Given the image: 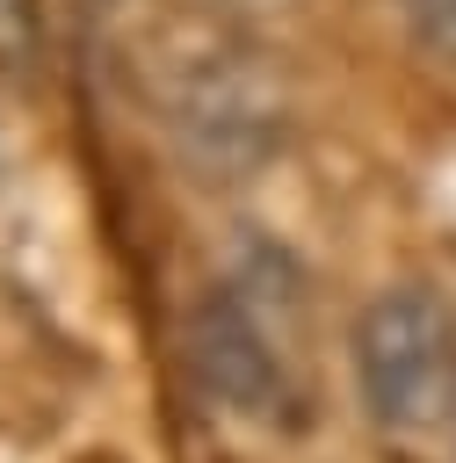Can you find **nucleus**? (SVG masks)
Segmentation results:
<instances>
[{"mask_svg":"<svg viewBox=\"0 0 456 463\" xmlns=\"http://www.w3.org/2000/svg\"><path fill=\"white\" fill-rule=\"evenodd\" d=\"M290 116H297L290 80L253 43H210L166 80L174 159L210 188H239V181L268 174L290 145Z\"/></svg>","mask_w":456,"mask_h":463,"instance_id":"nucleus-1","label":"nucleus"},{"mask_svg":"<svg viewBox=\"0 0 456 463\" xmlns=\"http://www.w3.org/2000/svg\"><path fill=\"white\" fill-rule=\"evenodd\" d=\"M355 405L376 434H434L456 412V318L427 282L376 289L347 326Z\"/></svg>","mask_w":456,"mask_h":463,"instance_id":"nucleus-2","label":"nucleus"},{"mask_svg":"<svg viewBox=\"0 0 456 463\" xmlns=\"http://www.w3.org/2000/svg\"><path fill=\"white\" fill-rule=\"evenodd\" d=\"M398 22L434 65H456V0H398Z\"/></svg>","mask_w":456,"mask_h":463,"instance_id":"nucleus-4","label":"nucleus"},{"mask_svg":"<svg viewBox=\"0 0 456 463\" xmlns=\"http://www.w3.org/2000/svg\"><path fill=\"white\" fill-rule=\"evenodd\" d=\"M275 268H282V253H261L232 282H210L188 304V326H181V347H188V369H195L203 398L239 412V420H282L290 398H297V383H290V318L268 311Z\"/></svg>","mask_w":456,"mask_h":463,"instance_id":"nucleus-3","label":"nucleus"},{"mask_svg":"<svg viewBox=\"0 0 456 463\" xmlns=\"http://www.w3.org/2000/svg\"><path fill=\"white\" fill-rule=\"evenodd\" d=\"M210 14H224V22H261V14H282V7H297V0H203Z\"/></svg>","mask_w":456,"mask_h":463,"instance_id":"nucleus-5","label":"nucleus"}]
</instances>
